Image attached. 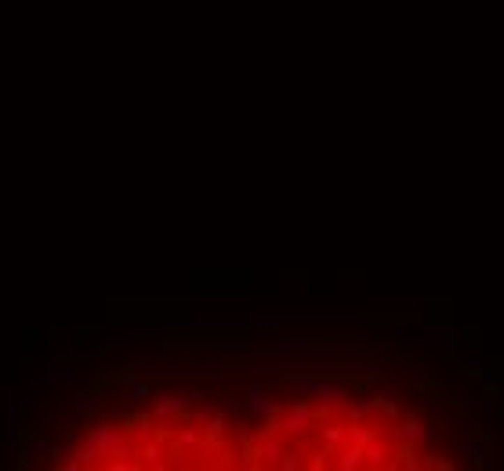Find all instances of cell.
<instances>
[{
    "mask_svg": "<svg viewBox=\"0 0 504 471\" xmlns=\"http://www.w3.org/2000/svg\"><path fill=\"white\" fill-rule=\"evenodd\" d=\"M73 380V373H69L66 366H51L47 370V385H69Z\"/></svg>",
    "mask_w": 504,
    "mask_h": 471,
    "instance_id": "1",
    "label": "cell"
},
{
    "mask_svg": "<svg viewBox=\"0 0 504 471\" xmlns=\"http://www.w3.org/2000/svg\"><path fill=\"white\" fill-rule=\"evenodd\" d=\"M160 457H164V453H160V446H156V442L142 446V461H146V464H160ZM160 468H164V464H160Z\"/></svg>",
    "mask_w": 504,
    "mask_h": 471,
    "instance_id": "2",
    "label": "cell"
},
{
    "mask_svg": "<svg viewBox=\"0 0 504 471\" xmlns=\"http://www.w3.org/2000/svg\"><path fill=\"white\" fill-rule=\"evenodd\" d=\"M131 395H135V399H146V395H149V385H142V380H131Z\"/></svg>",
    "mask_w": 504,
    "mask_h": 471,
    "instance_id": "3",
    "label": "cell"
}]
</instances>
